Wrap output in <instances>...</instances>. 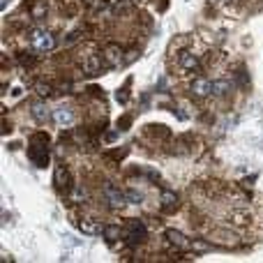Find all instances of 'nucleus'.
<instances>
[{
  "label": "nucleus",
  "instance_id": "nucleus-1",
  "mask_svg": "<svg viewBox=\"0 0 263 263\" xmlns=\"http://www.w3.org/2000/svg\"><path fill=\"white\" fill-rule=\"evenodd\" d=\"M28 157L35 166L44 168L49 164V136L46 134H35L30 139V145H28Z\"/></svg>",
  "mask_w": 263,
  "mask_h": 263
},
{
  "label": "nucleus",
  "instance_id": "nucleus-2",
  "mask_svg": "<svg viewBox=\"0 0 263 263\" xmlns=\"http://www.w3.org/2000/svg\"><path fill=\"white\" fill-rule=\"evenodd\" d=\"M30 44L35 51L46 53V51L55 49V37L49 30H44V28H35V30H30Z\"/></svg>",
  "mask_w": 263,
  "mask_h": 263
},
{
  "label": "nucleus",
  "instance_id": "nucleus-3",
  "mask_svg": "<svg viewBox=\"0 0 263 263\" xmlns=\"http://www.w3.org/2000/svg\"><path fill=\"white\" fill-rule=\"evenodd\" d=\"M104 199H106V203L111 205L114 210H120V208H125V205L129 203L127 201V192H123L120 187H116V185H104Z\"/></svg>",
  "mask_w": 263,
  "mask_h": 263
},
{
  "label": "nucleus",
  "instance_id": "nucleus-4",
  "mask_svg": "<svg viewBox=\"0 0 263 263\" xmlns=\"http://www.w3.org/2000/svg\"><path fill=\"white\" fill-rule=\"evenodd\" d=\"M164 236H166V242H168V245H173L176 250H180V252H187V250H192V247H194V242H192L190 238L185 236V233L176 231V229H168Z\"/></svg>",
  "mask_w": 263,
  "mask_h": 263
},
{
  "label": "nucleus",
  "instance_id": "nucleus-5",
  "mask_svg": "<svg viewBox=\"0 0 263 263\" xmlns=\"http://www.w3.org/2000/svg\"><path fill=\"white\" fill-rule=\"evenodd\" d=\"M102 58H104L106 67H120L123 65V49L118 44H109L102 51Z\"/></svg>",
  "mask_w": 263,
  "mask_h": 263
},
{
  "label": "nucleus",
  "instance_id": "nucleus-6",
  "mask_svg": "<svg viewBox=\"0 0 263 263\" xmlns=\"http://www.w3.org/2000/svg\"><path fill=\"white\" fill-rule=\"evenodd\" d=\"M143 238H145L143 222H139V219H132V222L127 224V231H125V240H127L129 245H139Z\"/></svg>",
  "mask_w": 263,
  "mask_h": 263
},
{
  "label": "nucleus",
  "instance_id": "nucleus-7",
  "mask_svg": "<svg viewBox=\"0 0 263 263\" xmlns=\"http://www.w3.org/2000/svg\"><path fill=\"white\" fill-rule=\"evenodd\" d=\"M102 55H97V53H88L86 58L81 60V67H83V72L88 74V77H97V74H102Z\"/></svg>",
  "mask_w": 263,
  "mask_h": 263
},
{
  "label": "nucleus",
  "instance_id": "nucleus-8",
  "mask_svg": "<svg viewBox=\"0 0 263 263\" xmlns=\"http://www.w3.org/2000/svg\"><path fill=\"white\" fill-rule=\"evenodd\" d=\"M192 95L194 97H208L213 95V81L208 77H196L192 81Z\"/></svg>",
  "mask_w": 263,
  "mask_h": 263
},
{
  "label": "nucleus",
  "instance_id": "nucleus-9",
  "mask_svg": "<svg viewBox=\"0 0 263 263\" xmlns=\"http://www.w3.org/2000/svg\"><path fill=\"white\" fill-rule=\"evenodd\" d=\"M53 123L58 125V127H69V125L74 123V111L69 109V106H58V109H53Z\"/></svg>",
  "mask_w": 263,
  "mask_h": 263
},
{
  "label": "nucleus",
  "instance_id": "nucleus-10",
  "mask_svg": "<svg viewBox=\"0 0 263 263\" xmlns=\"http://www.w3.org/2000/svg\"><path fill=\"white\" fill-rule=\"evenodd\" d=\"M77 227H79V231L86 233V236H97V233H104V227H102L97 219H92V217H81L77 222Z\"/></svg>",
  "mask_w": 263,
  "mask_h": 263
},
{
  "label": "nucleus",
  "instance_id": "nucleus-11",
  "mask_svg": "<svg viewBox=\"0 0 263 263\" xmlns=\"http://www.w3.org/2000/svg\"><path fill=\"white\" fill-rule=\"evenodd\" d=\"M178 65H180L182 72H199V67H201L199 58H196L194 53H190V51H182V53L178 55Z\"/></svg>",
  "mask_w": 263,
  "mask_h": 263
},
{
  "label": "nucleus",
  "instance_id": "nucleus-12",
  "mask_svg": "<svg viewBox=\"0 0 263 263\" xmlns=\"http://www.w3.org/2000/svg\"><path fill=\"white\" fill-rule=\"evenodd\" d=\"M53 182L58 190H69V171L65 166H55L53 171Z\"/></svg>",
  "mask_w": 263,
  "mask_h": 263
},
{
  "label": "nucleus",
  "instance_id": "nucleus-13",
  "mask_svg": "<svg viewBox=\"0 0 263 263\" xmlns=\"http://www.w3.org/2000/svg\"><path fill=\"white\" fill-rule=\"evenodd\" d=\"M30 114H32V118L37 120V123H46V120L51 118V111H49V106L46 104H42V102H37V104H32V109H30Z\"/></svg>",
  "mask_w": 263,
  "mask_h": 263
},
{
  "label": "nucleus",
  "instance_id": "nucleus-14",
  "mask_svg": "<svg viewBox=\"0 0 263 263\" xmlns=\"http://www.w3.org/2000/svg\"><path fill=\"white\" fill-rule=\"evenodd\" d=\"M162 208L164 210H171V208H176L178 205V196H176V192H171V190H162Z\"/></svg>",
  "mask_w": 263,
  "mask_h": 263
},
{
  "label": "nucleus",
  "instance_id": "nucleus-15",
  "mask_svg": "<svg viewBox=\"0 0 263 263\" xmlns=\"http://www.w3.org/2000/svg\"><path fill=\"white\" fill-rule=\"evenodd\" d=\"M229 90H231V81H227V79L213 81V95H215V97H224Z\"/></svg>",
  "mask_w": 263,
  "mask_h": 263
},
{
  "label": "nucleus",
  "instance_id": "nucleus-16",
  "mask_svg": "<svg viewBox=\"0 0 263 263\" xmlns=\"http://www.w3.org/2000/svg\"><path fill=\"white\" fill-rule=\"evenodd\" d=\"M104 236L109 242H116L120 238V227H116V224H109V227H104Z\"/></svg>",
  "mask_w": 263,
  "mask_h": 263
},
{
  "label": "nucleus",
  "instance_id": "nucleus-17",
  "mask_svg": "<svg viewBox=\"0 0 263 263\" xmlns=\"http://www.w3.org/2000/svg\"><path fill=\"white\" fill-rule=\"evenodd\" d=\"M127 201H129V203H134V205H139L141 201H143V194H141V192H136V190H127Z\"/></svg>",
  "mask_w": 263,
  "mask_h": 263
},
{
  "label": "nucleus",
  "instance_id": "nucleus-18",
  "mask_svg": "<svg viewBox=\"0 0 263 263\" xmlns=\"http://www.w3.org/2000/svg\"><path fill=\"white\" fill-rule=\"evenodd\" d=\"M44 14H46V7H44V5H35V9H32V16H35V18H44Z\"/></svg>",
  "mask_w": 263,
  "mask_h": 263
},
{
  "label": "nucleus",
  "instance_id": "nucleus-19",
  "mask_svg": "<svg viewBox=\"0 0 263 263\" xmlns=\"http://www.w3.org/2000/svg\"><path fill=\"white\" fill-rule=\"evenodd\" d=\"M37 92H40V95H51V86L49 83H37Z\"/></svg>",
  "mask_w": 263,
  "mask_h": 263
}]
</instances>
